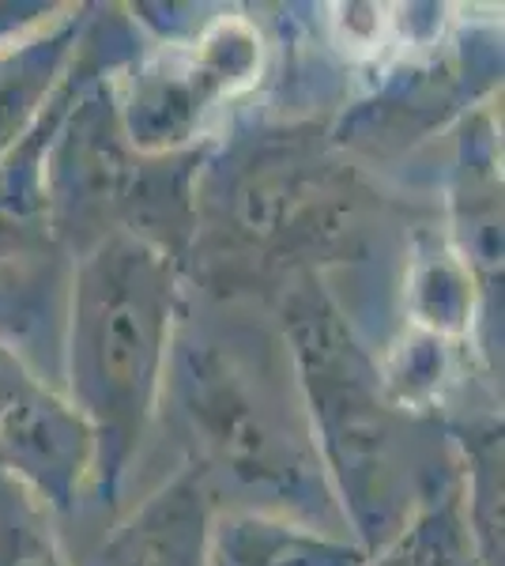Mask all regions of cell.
Instances as JSON below:
<instances>
[{
  "instance_id": "2",
  "label": "cell",
  "mask_w": 505,
  "mask_h": 566,
  "mask_svg": "<svg viewBox=\"0 0 505 566\" xmlns=\"http://www.w3.org/2000/svg\"><path fill=\"white\" fill-rule=\"evenodd\" d=\"M181 386L192 423L238 476L283 488L298 480V450L287 427L231 355L215 344H192L181 363Z\"/></svg>"
},
{
  "instance_id": "3",
  "label": "cell",
  "mask_w": 505,
  "mask_h": 566,
  "mask_svg": "<svg viewBox=\"0 0 505 566\" xmlns=\"http://www.w3.org/2000/svg\"><path fill=\"white\" fill-rule=\"evenodd\" d=\"M0 442L57 495L76 480L87 450L80 419L8 359H0Z\"/></svg>"
},
{
  "instance_id": "5",
  "label": "cell",
  "mask_w": 505,
  "mask_h": 566,
  "mask_svg": "<svg viewBox=\"0 0 505 566\" xmlns=\"http://www.w3.org/2000/svg\"><path fill=\"white\" fill-rule=\"evenodd\" d=\"M0 566H61L34 502L0 476Z\"/></svg>"
},
{
  "instance_id": "1",
  "label": "cell",
  "mask_w": 505,
  "mask_h": 566,
  "mask_svg": "<svg viewBox=\"0 0 505 566\" xmlns=\"http://www.w3.org/2000/svg\"><path fill=\"white\" fill-rule=\"evenodd\" d=\"M167 276L155 253L109 242L84 269L76 310V370L91 412L109 431H133L162 359Z\"/></svg>"
},
{
  "instance_id": "4",
  "label": "cell",
  "mask_w": 505,
  "mask_h": 566,
  "mask_svg": "<svg viewBox=\"0 0 505 566\" xmlns=\"http://www.w3.org/2000/svg\"><path fill=\"white\" fill-rule=\"evenodd\" d=\"M114 566H200V514L192 495H162L128 533Z\"/></svg>"
}]
</instances>
